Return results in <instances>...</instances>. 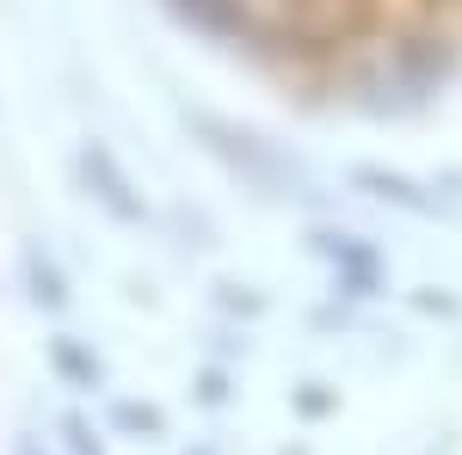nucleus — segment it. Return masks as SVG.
I'll return each instance as SVG.
<instances>
[{"label": "nucleus", "mask_w": 462, "mask_h": 455, "mask_svg": "<svg viewBox=\"0 0 462 455\" xmlns=\"http://www.w3.org/2000/svg\"><path fill=\"white\" fill-rule=\"evenodd\" d=\"M25 271H32V302H37V308H62V302H69V289H62V278H56V265H43L37 252H25Z\"/></svg>", "instance_id": "obj_7"}, {"label": "nucleus", "mask_w": 462, "mask_h": 455, "mask_svg": "<svg viewBox=\"0 0 462 455\" xmlns=\"http://www.w3.org/2000/svg\"><path fill=\"white\" fill-rule=\"evenodd\" d=\"M394 62H401V74H407L413 93H426L431 80H444V74L457 68V50H450L444 37H438V43H431V37H407V43L394 50Z\"/></svg>", "instance_id": "obj_3"}, {"label": "nucleus", "mask_w": 462, "mask_h": 455, "mask_svg": "<svg viewBox=\"0 0 462 455\" xmlns=\"http://www.w3.org/2000/svg\"><path fill=\"white\" fill-rule=\"evenodd\" d=\"M315 252L333 259L346 296H376V283H383V252L376 246H364L357 234H315Z\"/></svg>", "instance_id": "obj_2"}, {"label": "nucleus", "mask_w": 462, "mask_h": 455, "mask_svg": "<svg viewBox=\"0 0 462 455\" xmlns=\"http://www.w3.org/2000/svg\"><path fill=\"white\" fill-rule=\"evenodd\" d=\"M167 6H173L185 25H198V32H210V37H241L253 25L241 0H167Z\"/></svg>", "instance_id": "obj_4"}, {"label": "nucleus", "mask_w": 462, "mask_h": 455, "mask_svg": "<svg viewBox=\"0 0 462 455\" xmlns=\"http://www.w3.org/2000/svg\"><path fill=\"white\" fill-rule=\"evenodd\" d=\"M352 185H364L370 197H383V204H401V210H413V215H431V210H438V197H420V185H413V178L383 173V167H357Z\"/></svg>", "instance_id": "obj_5"}, {"label": "nucleus", "mask_w": 462, "mask_h": 455, "mask_svg": "<svg viewBox=\"0 0 462 455\" xmlns=\"http://www.w3.org/2000/svg\"><path fill=\"white\" fill-rule=\"evenodd\" d=\"M19 455H32V450H19Z\"/></svg>", "instance_id": "obj_10"}, {"label": "nucleus", "mask_w": 462, "mask_h": 455, "mask_svg": "<svg viewBox=\"0 0 462 455\" xmlns=\"http://www.w3.org/2000/svg\"><path fill=\"white\" fill-rule=\"evenodd\" d=\"M50 363H56V376H69L74 387H99V382H106L99 357H93V350H80L74 339H50Z\"/></svg>", "instance_id": "obj_6"}, {"label": "nucleus", "mask_w": 462, "mask_h": 455, "mask_svg": "<svg viewBox=\"0 0 462 455\" xmlns=\"http://www.w3.org/2000/svg\"><path fill=\"white\" fill-rule=\"evenodd\" d=\"M111 424H124V431H148V437L167 431L161 406H136V400H117V406H111Z\"/></svg>", "instance_id": "obj_8"}, {"label": "nucleus", "mask_w": 462, "mask_h": 455, "mask_svg": "<svg viewBox=\"0 0 462 455\" xmlns=\"http://www.w3.org/2000/svg\"><path fill=\"white\" fill-rule=\"evenodd\" d=\"M222 394H228V387H222V376H216V369H210V376H204V400H210V406H216Z\"/></svg>", "instance_id": "obj_9"}, {"label": "nucleus", "mask_w": 462, "mask_h": 455, "mask_svg": "<svg viewBox=\"0 0 462 455\" xmlns=\"http://www.w3.org/2000/svg\"><path fill=\"white\" fill-rule=\"evenodd\" d=\"M80 178H87V197H99L117 222H148V204L130 191V178H124L117 160H111V148L87 141V148H80Z\"/></svg>", "instance_id": "obj_1"}]
</instances>
